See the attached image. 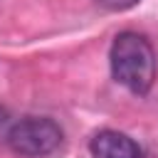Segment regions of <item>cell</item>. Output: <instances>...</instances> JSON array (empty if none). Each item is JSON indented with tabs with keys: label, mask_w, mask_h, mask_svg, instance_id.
<instances>
[{
	"label": "cell",
	"mask_w": 158,
	"mask_h": 158,
	"mask_svg": "<svg viewBox=\"0 0 158 158\" xmlns=\"http://www.w3.org/2000/svg\"><path fill=\"white\" fill-rule=\"evenodd\" d=\"M111 77L131 94L143 96L156 79V52L151 42L138 32H118L109 49Z\"/></svg>",
	"instance_id": "cell-1"
},
{
	"label": "cell",
	"mask_w": 158,
	"mask_h": 158,
	"mask_svg": "<svg viewBox=\"0 0 158 158\" xmlns=\"http://www.w3.org/2000/svg\"><path fill=\"white\" fill-rule=\"evenodd\" d=\"M62 128L57 121L47 116H27L10 126L7 131V146L12 153L22 158H42L59 148L62 143Z\"/></svg>",
	"instance_id": "cell-2"
},
{
	"label": "cell",
	"mask_w": 158,
	"mask_h": 158,
	"mask_svg": "<svg viewBox=\"0 0 158 158\" xmlns=\"http://www.w3.org/2000/svg\"><path fill=\"white\" fill-rule=\"evenodd\" d=\"M89 151L94 158H141V146L131 136L111 128L94 133L89 141Z\"/></svg>",
	"instance_id": "cell-3"
},
{
	"label": "cell",
	"mask_w": 158,
	"mask_h": 158,
	"mask_svg": "<svg viewBox=\"0 0 158 158\" xmlns=\"http://www.w3.org/2000/svg\"><path fill=\"white\" fill-rule=\"evenodd\" d=\"M136 2H141V0H99V5H101V7H106V10H111V12L128 10V7H133Z\"/></svg>",
	"instance_id": "cell-4"
},
{
	"label": "cell",
	"mask_w": 158,
	"mask_h": 158,
	"mask_svg": "<svg viewBox=\"0 0 158 158\" xmlns=\"http://www.w3.org/2000/svg\"><path fill=\"white\" fill-rule=\"evenodd\" d=\"M7 118H10V116H7V111H5L2 106H0V128H2L5 123H7Z\"/></svg>",
	"instance_id": "cell-5"
}]
</instances>
